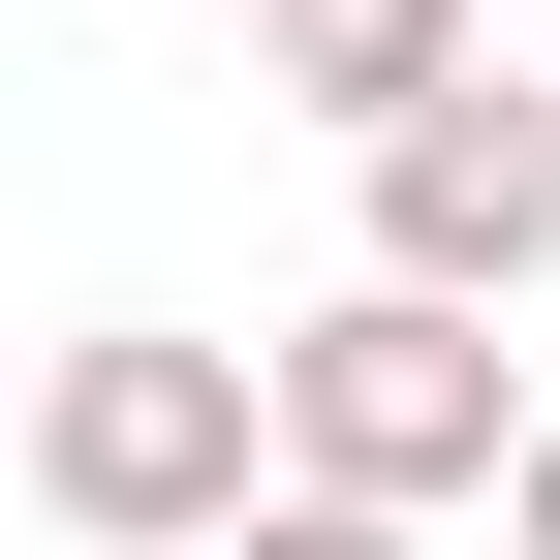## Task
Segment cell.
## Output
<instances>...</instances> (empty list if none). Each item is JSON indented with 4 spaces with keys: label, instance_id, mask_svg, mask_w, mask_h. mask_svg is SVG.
Returning a JSON list of instances; mask_svg holds the SVG:
<instances>
[{
    "label": "cell",
    "instance_id": "277c9868",
    "mask_svg": "<svg viewBox=\"0 0 560 560\" xmlns=\"http://www.w3.org/2000/svg\"><path fill=\"white\" fill-rule=\"evenodd\" d=\"M249 62H280V94L342 125V156H374L405 94H467V0H249Z\"/></svg>",
    "mask_w": 560,
    "mask_h": 560
},
{
    "label": "cell",
    "instance_id": "7a4b0ae2",
    "mask_svg": "<svg viewBox=\"0 0 560 560\" xmlns=\"http://www.w3.org/2000/svg\"><path fill=\"white\" fill-rule=\"evenodd\" d=\"M280 467H312V499H499L529 467V374H499V312H467V280H342V312H280Z\"/></svg>",
    "mask_w": 560,
    "mask_h": 560
},
{
    "label": "cell",
    "instance_id": "8992f818",
    "mask_svg": "<svg viewBox=\"0 0 560 560\" xmlns=\"http://www.w3.org/2000/svg\"><path fill=\"white\" fill-rule=\"evenodd\" d=\"M499 560H560V405H529V467H499Z\"/></svg>",
    "mask_w": 560,
    "mask_h": 560
},
{
    "label": "cell",
    "instance_id": "3957f363",
    "mask_svg": "<svg viewBox=\"0 0 560 560\" xmlns=\"http://www.w3.org/2000/svg\"><path fill=\"white\" fill-rule=\"evenodd\" d=\"M374 280H467V312L560 280V62H467L374 125Z\"/></svg>",
    "mask_w": 560,
    "mask_h": 560
},
{
    "label": "cell",
    "instance_id": "5b68a950",
    "mask_svg": "<svg viewBox=\"0 0 560 560\" xmlns=\"http://www.w3.org/2000/svg\"><path fill=\"white\" fill-rule=\"evenodd\" d=\"M219 560H405V499H312V467H280V499H249Z\"/></svg>",
    "mask_w": 560,
    "mask_h": 560
},
{
    "label": "cell",
    "instance_id": "6da1fadb",
    "mask_svg": "<svg viewBox=\"0 0 560 560\" xmlns=\"http://www.w3.org/2000/svg\"><path fill=\"white\" fill-rule=\"evenodd\" d=\"M32 499L94 529V560H219L249 499H280V342H62L32 374Z\"/></svg>",
    "mask_w": 560,
    "mask_h": 560
}]
</instances>
